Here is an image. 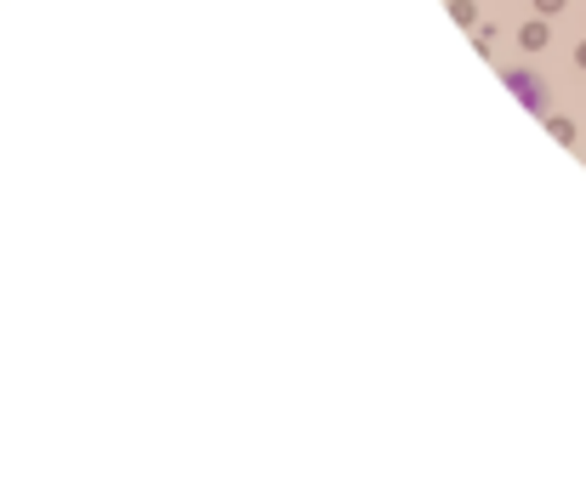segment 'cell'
<instances>
[{
  "mask_svg": "<svg viewBox=\"0 0 586 483\" xmlns=\"http://www.w3.org/2000/svg\"><path fill=\"white\" fill-rule=\"evenodd\" d=\"M506 92H519L524 108L546 114V86H541V74H535V69H513V74H506Z\"/></svg>",
  "mask_w": 586,
  "mask_h": 483,
  "instance_id": "cell-1",
  "label": "cell"
},
{
  "mask_svg": "<svg viewBox=\"0 0 586 483\" xmlns=\"http://www.w3.org/2000/svg\"><path fill=\"white\" fill-rule=\"evenodd\" d=\"M546 40H553V29H546V23H541V18H535V23H524V29H519V46H524V52H541V46H546Z\"/></svg>",
  "mask_w": 586,
  "mask_h": 483,
  "instance_id": "cell-2",
  "label": "cell"
},
{
  "mask_svg": "<svg viewBox=\"0 0 586 483\" xmlns=\"http://www.w3.org/2000/svg\"><path fill=\"white\" fill-rule=\"evenodd\" d=\"M450 18H456L461 29H473V23H479V7H473V0H450Z\"/></svg>",
  "mask_w": 586,
  "mask_h": 483,
  "instance_id": "cell-3",
  "label": "cell"
},
{
  "mask_svg": "<svg viewBox=\"0 0 586 483\" xmlns=\"http://www.w3.org/2000/svg\"><path fill=\"white\" fill-rule=\"evenodd\" d=\"M535 12H541V18H553V12H564V0H535Z\"/></svg>",
  "mask_w": 586,
  "mask_h": 483,
  "instance_id": "cell-4",
  "label": "cell"
},
{
  "mask_svg": "<svg viewBox=\"0 0 586 483\" xmlns=\"http://www.w3.org/2000/svg\"><path fill=\"white\" fill-rule=\"evenodd\" d=\"M575 63H580V69H586V46H580V52H575Z\"/></svg>",
  "mask_w": 586,
  "mask_h": 483,
  "instance_id": "cell-5",
  "label": "cell"
}]
</instances>
